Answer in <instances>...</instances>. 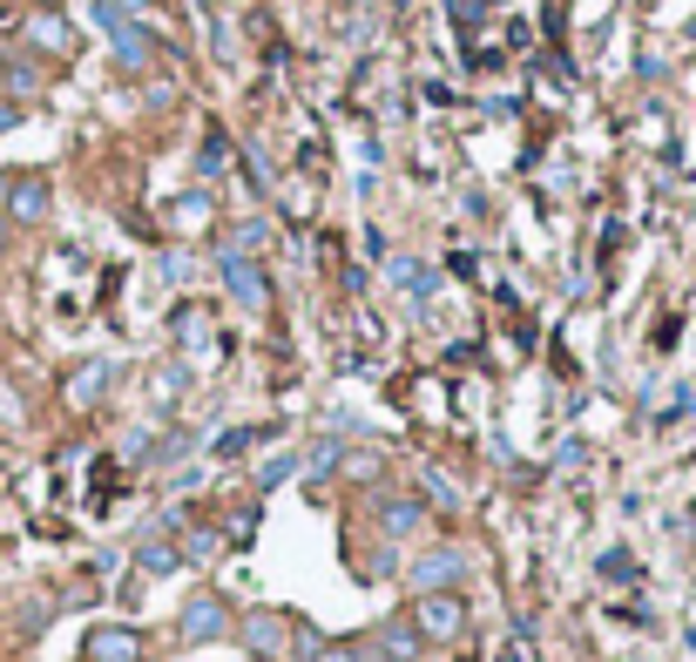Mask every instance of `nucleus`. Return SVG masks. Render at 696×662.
I'll return each instance as SVG.
<instances>
[{
	"mask_svg": "<svg viewBox=\"0 0 696 662\" xmlns=\"http://www.w3.org/2000/svg\"><path fill=\"white\" fill-rule=\"evenodd\" d=\"M419 487H427V493H433V500H440V508H446V514H453V508H460V500H467V493H460V487H453V480H446V474H440V466H427V474H419Z\"/></svg>",
	"mask_w": 696,
	"mask_h": 662,
	"instance_id": "nucleus-18",
	"label": "nucleus"
},
{
	"mask_svg": "<svg viewBox=\"0 0 696 662\" xmlns=\"http://www.w3.org/2000/svg\"><path fill=\"white\" fill-rule=\"evenodd\" d=\"M115 61H123V68H142L149 61V42H142L136 27H115Z\"/></svg>",
	"mask_w": 696,
	"mask_h": 662,
	"instance_id": "nucleus-16",
	"label": "nucleus"
},
{
	"mask_svg": "<svg viewBox=\"0 0 696 662\" xmlns=\"http://www.w3.org/2000/svg\"><path fill=\"white\" fill-rule=\"evenodd\" d=\"M419 649H427V636L413 629V615H385L372 629V655L379 662H419Z\"/></svg>",
	"mask_w": 696,
	"mask_h": 662,
	"instance_id": "nucleus-7",
	"label": "nucleus"
},
{
	"mask_svg": "<svg viewBox=\"0 0 696 662\" xmlns=\"http://www.w3.org/2000/svg\"><path fill=\"white\" fill-rule=\"evenodd\" d=\"M0 204H8V176H0Z\"/></svg>",
	"mask_w": 696,
	"mask_h": 662,
	"instance_id": "nucleus-23",
	"label": "nucleus"
},
{
	"mask_svg": "<svg viewBox=\"0 0 696 662\" xmlns=\"http://www.w3.org/2000/svg\"><path fill=\"white\" fill-rule=\"evenodd\" d=\"M237 642H244L251 655H264V662H291V615H278V608L237 615Z\"/></svg>",
	"mask_w": 696,
	"mask_h": 662,
	"instance_id": "nucleus-4",
	"label": "nucleus"
},
{
	"mask_svg": "<svg viewBox=\"0 0 696 662\" xmlns=\"http://www.w3.org/2000/svg\"><path fill=\"white\" fill-rule=\"evenodd\" d=\"M237 636V608H230L217 589H204V595H189L183 608H176V642L183 649H204V642H230Z\"/></svg>",
	"mask_w": 696,
	"mask_h": 662,
	"instance_id": "nucleus-1",
	"label": "nucleus"
},
{
	"mask_svg": "<svg viewBox=\"0 0 696 662\" xmlns=\"http://www.w3.org/2000/svg\"><path fill=\"white\" fill-rule=\"evenodd\" d=\"M338 474H345V480H372V474H379V453H352V446H345Z\"/></svg>",
	"mask_w": 696,
	"mask_h": 662,
	"instance_id": "nucleus-20",
	"label": "nucleus"
},
{
	"mask_svg": "<svg viewBox=\"0 0 696 662\" xmlns=\"http://www.w3.org/2000/svg\"><path fill=\"white\" fill-rule=\"evenodd\" d=\"M298 460H304V480H332L338 460H345V446H338V440H318L312 453H298Z\"/></svg>",
	"mask_w": 696,
	"mask_h": 662,
	"instance_id": "nucleus-13",
	"label": "nucleus"
},
{
	"mask_svg": "<svg viewBox=\"0 0 696 662\" xmlns=\"http://www.w3.org/2000/svg\"><path fill=\"white\" fill-rule=\"evenodd\" d=\"M602 574H608V581H636L642 568H636V561L623 555V548H608V555H602Z\"/></svg>",
	"mask_w": 696,
	"mask_h": 662,
	"instance_id": "nucleus-21",
	"label": "nucleus"
},
{
	"mask_svg": "<svg viewBox=\"0 0 696 662\" xmlns=\"http://www.w3.org/2000/svg\"><path fill=\"white\" fill-rule=\"evenodd\" d=\"M312 662H379V655H372V642H318Z\"/></svg>",
	"mask_w": 696,
	"mask_h": 662,
	"instance_id": "nucleus-17",
	"label": "nucleus"
},
{
	"mask_svg": "<svg viewBox=\"0 0 696 662\" xmlns=\"http://www.w3.org/2000/svg\"><path fill=\"white\" fill-rule=\"evenodd\" d=\"M0 244H8V223H0Z\"/></svg>",
	"mask_w": 696,
	"mask_h": 662,
	"instance_id": "nucleus-24",
	"label": "nucleus"
},
{
	"mask_svg": "<svg viewBox=\"0 0 696 662\" xmlns=\"http://www.w3.org/2000/svg\"><path fill=\"white\" fill-rule=\"evenodd\" d=\"M372 514H379V534L385 541H419V534H427V521H433V508L419 493H385Z\"/></svg>",
	"mask_w": 696,
	"mask_h": 662,
	"instance_id": "nucleus-6",
	"label": "nucleus"
},
{
	"mask_svg": "<svg viewBox=\"0 0 696 662\" xmlns=\"http://www.w3.org/2000/svg\"><path fill=\"white\" fill-rule=\"evenodd\" d=\"M142 655H149V636L136 622H95L82 642V662H142Z\"/></svg>",
	"mask_w": 696,
	"mask_h": 662,
	"instance_id": "nucleus-5",
	"label": "nucleus"
},
{
	"mask_svg": "<svg viewBox=\"0 0 696 662\" xmlns=\"http://www.w3.org/2000/svg\"><path fill=\"white\" fill-rule=\"evenodd\" d=\"M413 629L427 636V642H460L467 636V595L460 589H440V595H413Z\"/></svg>",
	"mask_w": 696,
	"mask_h": 662,
	"instance_id": "nucleus-3",
	"label": "nucleus"
},
{
	"mask_svg": "<svg viewBox=\"0 0 696 662\" xmlns=\"http://www.w3.org/2000/svg\"><path fill=\"white\" fill-rule=\"evenodd\" d=\"M108 385H115V365H108V359H95V365L74 372V379L61 385V393H68V406H95V399L108 393Z\"/></svg>",
	"mask_w": 696,
	"mask_h": 662,
	"instance_id": "nucleus-10",
	"label": "nucleus"
},
{
	"mask_svg": "<svg viewBox=\"0 0 696 662\" xmlns=\"http://www.w3.org/2000/svg\"><path fill=\"white\" fill-rule=\"evenodd\" d=\"M257 440H264L257 426H230V433L217 440V460H237V453H244V446H257Z\"/></svg>",
	"mask_w": 696,
	"mask_h": 662,
	"instance_id": "nucleus-19",
	"label": "nucleus"
},
{
	"mask_svg": "<svg viewBox=\"0 0 696 662\" xmlns=\"http://www.w3.org/2000/svg\"><path fill=\"white\" fill-rule=\"evenodd\" d=\"M176 230H197V223H210V197H204V189H189V197H176Z\"/></svg>",
	"mask_w": 696,
	"mask_h": 662,
	"instance_id": "nucleus-15",
	"label": "nucleus"
},
{
	"mask_svg": "<svg viewBox=\"0 0 696 662\" xmlns=\"http://www.w3.org/2000/svg\"><path fill=\"white\" fill-rule=\"evenodd\" d=\"M467 574H474V555L460 548V541H440V548H419L406 561V589L413 595H440V589H460Z\"/></svg>",
	"mask_w": 696,
	"mask_h": 662,
	"instance_id": "nucleus-2",
	"label": "nucleus"
},
{
	"mask_svg": "<svg viewBox=\"0 0 696 662\" xmlns=\"http://www.w3.org/2000/svg\"><path fill=\"white\" fill-rule=\"evenodd\" d=\"M217 264H223V284H230V298H237L244 311H264V298H270V278L251 264V257H237V251H217Z\"/></svg>",
	"mask_w": 696,
	"mask_h": 662,
	"instance_id": "nucleus-8",
	"label": "nucleus"
},
{
	"mask_svg": "<svg viewBox=\"0 0 696 662\" xmlns=\"http://www.w3.org/2000/svg\"><path fill=\"white\" fill-rule=\"evenodd\" d=\"M48 204H55V189H48L42 176H8V217H14V223H42Z\"/></svg>",
	"mask_w": 696,
	"mask_h": 662,
	"instance_id": "nucleus-9",
	"label": "nucleus"
},
{
	"mask_svg": "<svg viewBox=\"0 0 696 662\" xmlns=\"http://www.w3.org/2000/svg\"><path fill=\"white\" fill-rule=\"evenodd\" d=\"M291 474H304V460H298V453H270V460L257 466V493H270V487H285Z\"/></svg>",
	"mask_w": 696,
	"mask_h": 662,
	"instance_id": "nucleus-14",
	"label": "nucleus"
},
{
	"mask_svg": "<svg viewBox=\"0 0 696 662\" xmlns=\"http://www.w3.org/2000/svg\"><path fill=\"white\" fill-rule=\"evenodd\" d=\"M197 170H204V176H217V170H223V136H210V142H204V155H197Z\"/></svg>",
	"mask_w": 696,
	"mask_h": 662,
	"instance_id": "nucleus-22",
	"label": "nucleus"
},
{
	"mask_svg": "<svg viewBox=\"0 0 696 662\" xmlns=\"http://www.w3.org/2000/svg\"><path fill=\"white\" fill-rule=\"evenodd\" d=\"M136 568H142L149 581H163V574H176V568H183V555H176V541H142V548H136Z\"/></svg>",
	"mask_w": 696,
	"mask_h": 662,
	"instance_id": "nucleus-12",
	"label": "nucleus"
},
{
	"mask_svg": "<svg viewBox=\"0 0 696 662\" xmlns=\"http://www.w3.org/2000/svg\"><path fill=\"white\" fill-rule=\"evenodd\" d=\"M27 42L48 48V55H74V27H68L61 14H34V21H27Z\"/></svg>",
	"mask_w": 696,
	"mask_h": 662,
	"instance_id": "nucleus-11",
	"label": "nucleus"
}]
</instances>
